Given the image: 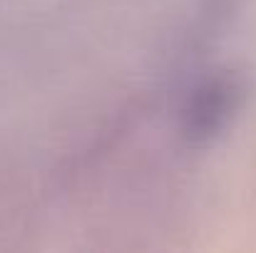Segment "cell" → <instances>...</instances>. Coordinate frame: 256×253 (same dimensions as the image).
<instances>
[{"label":"cell","instance_id":"cell-1","mask_svg":"<svg viewBox=\"0 0 256 253\" xmlns=\"http://www.w3.org/2000/svg\"><path fill=\"white\" fill-rule=\"evenodd\" d=\"M249 94L246 77L232 67L194 72L174 104V132L182 147L202 152L226 134Z\"/></svg>","mask_w":256,"mask_h":253},{"label":"cell","instance_id":"cell-2","mask_svg":"<svg viewBox=\"0 0 256 253\" xmlns=\"http://www.w3.org/2000/svg\"><path fill=\"white\" fill-rule=\"evenodd\" d=\"M246 0H196V20H194V35L212 37L222 32L232 17L244 7Z\"/></svg>","mask_w":256,"mask_h":253}]
</instances>
